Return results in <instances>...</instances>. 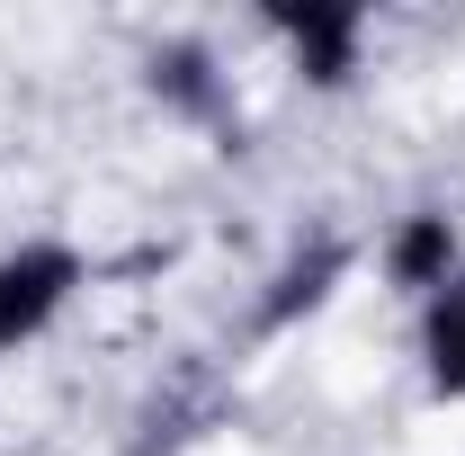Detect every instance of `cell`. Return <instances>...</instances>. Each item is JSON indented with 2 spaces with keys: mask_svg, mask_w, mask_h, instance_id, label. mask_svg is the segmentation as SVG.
Here are the masks:
<instances>
[{
  "mask_svg": "<svg viewBox=\"0 0 465 456\" xmlns=\"http://www.w3.org/2000/svg\"><path fill=\"white\" fill-rule=\"evenodd\" d=\"M269 36L295 55L313 90H349L358 45H367V9L358 0H269Z\"/></svg>",
  "mask_w": 465,
  "mask_h": 456,
  "instance_id": "7a4b0ae2",
  "label": "cell"
},
{
  "mask_svg": "<svg viewBox=\"0 0 465 456\" xmlns=\"http://www.w3.org/2000/svg\"><path fill=\"white\" fill-rule=\"evenodd\" d=\"M465 269V251H457V224L448 215H403V224L385 233V278L403 286V295H439V286Z\"/></svg>",
  "mask_w": 465,
  "mask_h": 456,
  "instance_id": "5b68a950",
  "label": "cell"
},
{
  "mask_svg": "<svg viewBox=\"0 0 465 456\" xmlns=\"http://www.w3.org/2000/svg\"><path fill=\"white\" fill-rule=\"evenodd\" d=\"M143 90H153L171 116H188V125H224V116H232L224 72H215V45H197V36L153 45V63H143Z\"/></svg>",
  "mask_w": 465,
  "mask_h": 456,
  "instance_id": "3957f363",
  "label": "cell"
},
{
  "mask_svg": "<svg viewBox=\"0 0 465 456\" xmlns=\"http://www.w3.org/2000/svg\"><path fill=\"white\" fill-rule=\"evenodd\" d=\"M420 367L448 402H465V269L420 304Z\"/></svg>",
  "mask_w": 465,
  "mask_h": 456,
  "instance_id": "8992f818",
  "label": "cell"
},
{
  "mask_svg": "<svg viewBox=\"0 0 465 456\" xmlns=\"http://www.w3.org/2000/svg\"><path fill=\"white\" fill-rule=\"evenodd\" d=\"M81 278H90V260L72 242H18V251H0V358L36 341L81 295Z\"/></svg>",
  "mask_w": 465,
  "mask_h": 456,
  "instance_id": "6da1fadb",
  "label": "cell"
},
{
  "mask_svg": "<svg viewBox=\"0 0 465 456\" xmlns=\"http://www.w3.org/2000/svg\"><path fill=\"white\" fill-rule=\"evenodd\" d=\"M349 260H358V251L331 242V233H322V242H304L287 269L269 278V295H260V332H287V322H304V313H322V304H331V286L349 278Z\"/></svg>",
  "mask_w": 465,
  "mask_h": 456,
  "instance_id": "277c9868",
  "label": "cell"
}]
</instances>
